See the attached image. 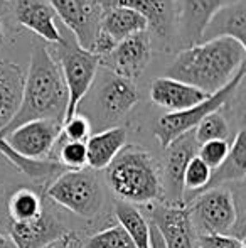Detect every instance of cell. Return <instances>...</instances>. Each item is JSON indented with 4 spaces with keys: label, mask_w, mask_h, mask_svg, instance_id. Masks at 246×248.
Here are the masks:
<instances>
[{
    "label": "cell",
    "mask_w": 246,
    "mask_h": 248,
    "mask_svg": "<svg viewBox=\"0 0 246 248\" xmlns=\"http://www.w3.org/2000/svg\"><path fill=\"white\" fill-rule=\"evenodd\" d=\"M230 152V142L228 140H211L206 144H201L197 149V157L209 167L211 170L217 169L226 159Z\"/></svg>",
    "instance_id": "4dcf8cb0"
},
{
    "label": "cell",
    "mask_w": 246,
    "mask_h": 248,
    "mask_svg": "<svg viewBox=\"0 0 246 248\" xmlns=\"http://www.w3.org/2000/svg\"><path fill=\"white\" fill-rule=\"evenodd\" d=\"M5 43V34H3V26H2V19H0V46Z\"/></svg>",
    "instance_id": "8d00e7d4"
},
{
    "label": "cell",
    "mask_w": 246,
    "mask_h": 248,
    "mask_svg": "<svg viewBox=\"0 0 246 248\" xmlns=\"http://www.w3.org/2000/svg\"><path fill=\"white\" fill-rule=\"evenodd\" d=\"M197 248H245V240L234 235L197 236Z\"/></svg>",
    "instance_id": "d6a6232c"
},
{
    "label": "cell",
    "mask_w": 246,
    "mask_h": 248,
    "mask_svg": "<svg viewBox=\"0 0 246 248\" xmlns=\"http://www.w3.org/2000/svg\"><path fill=\"white\" fill-rule=\"evenodd\" d=\"M197 145L194 134L182 135L165 147V167H164V194L167 191L169 201L172 204L184 202V172L189 160L197 155Z\"/></svg>",
    "instance_id": "7c38bea8"
},
{
    "label": "cell",
    "mask_w": 246,
    "mask_h": 248,
    "mask_svg": "<svg viewBox=\"0 0 246 248\" xmlns=\"http://www.w3.org/2000/svg\"><path fill=\"white\" fill-rule=\"evenodd\" d=\"M101 9L108 7H123L140 14L147 20L148 29L160 32L165 27L169 16L167 0H95Z\"/></svg>",
    "instance_id": "cb8c5ba5"
},
{
    "label": "cell",
    "mask_w": 246,
    "mask_h": 248,
    "mask_svg": "<svg viewBox=\"0 0 246 248\" xmlns=\"http://www.w3.org/2000/svg\"><path fill=\"white\" fill-rule=\"evenodd\" d=\"M187 209L197 236L231 235L240 221L234 196L221 186L203 191Z\"/></svg>",
    "instance_id": "8992f818"
},
{
    "label": "cell",
    "mask_w": 246,
    "mask_h": 248,
    "mask_svg": "<svg viewBox=\"0 0 246 248\" xmlns=\"http://www.w3.org/2000/svg\"><path fill=\"white\" fill-rule=\"evenodd\" d=\"M125 144H127V132L122 127H110L91 135L85 142L88 169L105 170L125 147Z\"/></svg>",
    "instance_id": "44dd1931"
},
{
    "label": "cell",
    "mask_w": 246,
    "mask_h": 248,
    "mask_svg": "<svg viewBox=\"0 0 246 248\" xmlns=\"http://www.w3.org/2000/svg\"><path fill=\"white\" fill-rule=\"evenodd\" d=\"M54 16L72 34L76 43L86 51H91L98 32L101 7L95 0H46Z\"/></svg>",
    "instance_id": "9c48e42d"
},
{
    "label": "cell",
    "mask_w": 246,
    "mask_h": 248,
    "mask_svg": "<svg viewBox=\"0 0 246 248\" xmlns=\"http://www.w3.org/2000/svg\"><path fill=\"white\" fill-rule=\"evenodd\" d=\"M230 2L233 0H181L179 24L182 43L187 46L199 43L201 34L214 12Z\"/></svg>",
    "instance_id": "ac0fdd59"
},
{
    "label": "cell",
    "mask_w": 246,
    "mask_h": 248,
    "mask_svg": "<svg viewBox=\"0 0 246 248\" xmlns=\"http://www.w3.org/2000/svg\"><path fill=\"white\" fill-rule=\"evenodd\" d=\"M68 238H69V233H66V235H62V236H59V238H56L54 242L44 245L43 248H66V245H68Z\"/></svg>",
    "instance_id": "836d02e7"
},
{
    "label": "cell",
    "mask_w": 246,
    "mask_h": 248,
    "mask_svg": "<svg viewBox=\"0 0 246 248\" xmlns=\"http://www.w3.org/2000/svg\"><path fill=\"white\" fill-rule=\"evenodd\" d=\"M14 10L22 27L51 44L61 41L62 29L58 26L56 16L46 0H14Z\"/></svg>",
    "instance_id": "5bb4252c"
},
{
    "label": "cell",
    "mask_w": 246,
    "mask_h": 248,
    "mask_svg": "<svg viewBox=\"0 0 246 248\" xmlns=\"http://www.w3.org/2000/svg\"><path fill=\"white\" fill-rule=\"evenodd\" d=\"M245 44L236 39L219 37L203 41L179 52L165 76L187 83L211 96L245 68Z\"/></svg>",
    "instance_id": "6da1fadb"
},
{
    "label": "cell",
    "mask_w": 246,
    "mask_h": 248,
    "mask_svg": "<svg viewBox=\"0 0 246 248\" xmlns=\"http://www.w3.org/2000/svg\"><path fill=\"white\" fill-rule=\"evenodd\" d=\"M207 98V93L169 76L157 78L150 86V100L160 108L169 110V113L189 110Z\"/></svg>",
    "instance_id": "4fadbf2b"
},
{
    "label": "cell",
    "mask_w": 246,
    "mask_h": 248,
    "mask_svg": "<svg viewBox=\"0 0 246 248\" xmlns=\"http://www.w3.org/2000/svg\"><path fill=\"white\" fill-rule=\"evenodd\" d=\"M115 215L118 225L127 232L135 248H150V223L140 209L127 202H118Z\"/></svg>",
    "instance_id": "d4e9b609"
},
{
    "label": "cell",
    "mask_w": 246,
    "mask_h": 248,
    "mask_svg": "<svg viewBox=\"0 0 246 248\" xmlns=\"http://www.w3.org/2000/svg\"><path fill=\"white\" fill-rule=\"evenodd\" d=\"M85 248H135L130 236L120 225L110 226L106 230L91 235L86 240Z\"/></svg>",
    "instance_id": "f1b7e54d"
},
{
    "label": "cell",
    "mask_w": 246,
    "mask_h": 248,
    "mask_svg": "<svg viewBox=\"0 0 246 248\" xmlns=\"http://www.w3.org/2000/svg\"><path fill=\"white\" fill-rule=\"evenodd\" d=\"M108 187L127 204H154L164 198V181L145 149L125 145L106 167Z\"/></svg>",
    "instance_id": "3957f363"
},
{
    "label": "cell",
    "mask_w": 246,
    "mask_h": 248,
    "mask_svg": "<svg viewBox=\"0 0 246 248\" xmlns=\"http://www.w3.org/2000/svg\"><path fill=\"white\" fill-rule=\"evenodd\" d=\"M147 20L130 9L108 7V9H101L100 14L98 31L105 34L115 46L123 39L147 32Z\"/></svg>",
    "instance_id": "ffe728a7"
},
{
    "label": "cell",
    "mask_w": 246,
    "mask_h": 248,
    "mask_svg": "<svg viewBox=\"0 0 246 248\" xmlns=\"http://www.w3.org/2000/svg\"><path fill=\"white\" fill-rule=\"evenodd\" d=\"M49 157H53L51 160L59 162L66 170H81L88 167L85 142H69L62 135H59Z\"/></svg>",
    "instance_id": "4316f807"
},
{
    "label": "cell",
    "mask_w": 246,
    "mask_h": 248,
    "mask_svg": "<svg viewBox=\"0 0 246 248\" xmlns=\"http://www.w3.org/2000/svg\"><path fill=\"white\" fill-rule=\"evenodd\" d=\"M219 37H230L236 39L238 43L245 44L246 37V14H245V0H233L214 12V16L206 24L201 41L219 39Z\"/></svg>",
    "instance_id": "2e32d148"
},
{
    "label": "cell",
    "mask_w": 246,
    "mask_h": 248,
    "mask_svg": "<svg viewBox=\"0 0 246 248\" xmlns=\"http://www.w3.org/2000/svg\"><path fill=\"white\" fill-rule=\"evenodd\" d=\"M148 215L164 238L165 248H197V233L184 202H154L148 204Z\"/></svg>",
    "instance_id": "30bf717a"
},
{
    "label": "cell",
    "mask_w": 246,
    "mask_h": 248,
    "mask_svg": "<svg viewBox=\"0 0 246 248\" xmlns=\"http://www.w3.org/2000/svg\"><path fill=\"white\" fill-rule=\"evenodd\" d=\"M211 179V169L199 159L194 155L189 160L184 172V193H203L207 187Z\"/></svg>",
    "instance_id": "f546056e"
},
{
    "label": "cell",
    "mask_w": 246,
    "mask_h": 248,
    "mask_svg": "<svg viewBox=\"0 0 246 248\" xmlns=\"http://www.w3.org/2000/svg\"><path fill=\"white\" fill-rule=\"evenodd\" d=\"M243 76H245V68L241 69L224 88H221L217 93L211 95L209 98L204 100L203 103L196 105V107L189 108V110H184V111L165 113L164 117L159 118L154 134H155V137H157L159 144L162 145V149H165L169 144H172L175 139L192 132L204 117H207V115L213 113V111H219V108L231 98V95H233L238 86L241 85Z\"/></svg>",
    "instance_id": "52a82bcc"
},
{
    "label": "cell",
    "mask_w": 246,
    "mask_h": 248,
    "mask_svg": "<svg viewBox=\"0 0 246 248\" xmlns=\"http://www.w3.org/2000/svg\"><path fill=\"white\" fill-rule=\"evenodd\" d=\"M194 139H196L197 145L206 144L211 140H228L230 135V127L228 122L219 111H213L207 117H204L203 120L197 124V127L192 130Z\"/></svg>",
    "instance_id": "83f0119b"
},
{
    "label": "cell",
    "mask_w": 246,
    "mask_h": 248,
    "mask_svg": "<svg viewBox=\"0 0 246 248\" xmlns=\"http://www.w3.org/2000/svg\"><path fill=\"white\" fill-rule=\"evenodd\" d=\"M61 128L62 124L56 120H32L10 130L3 139L22 157L43 160L49 159L61 135Z\"/></svg>",
    "instance_id": "ba28073f"
},
{
    "label": "cell",
    "mask_w": 246,
    "mask_h": 248,
    "mask_svg": "<svg viewBox=\"0 0 246 248\" xmlns=\"http://www.w3.org/2000/svg\"><path fill=\"white\" fill-rule=\"evenodd\" d=\"M0 155L5 157L17 170L24 172L27 177H30L36 183H46V181L56 179L59 174L64 172V167L59 162L51 159H43V160H34L22 157L20 154H17L15 150L10 147L5 142V139L0 134Z\"/></svg>",
    "instance_id": "603a6c76"
},
{
    "label": "cell",
    "mask_w": 246,
    "mask_h": 248,
    "mask_svg": "<svg viewBox=\"0 0 246 248\" xmlns=\"http://www.w3.org/2000/svg\"><path fill=\"white\" fill-rule=\"evenodd\" d=\"M246 177V132L241 130L230 145L226 159L217 169L211 170V179L206 189L219 187L224 183L243 181ZM204 189V191H206Z\"/></svg>",
    "instance_id": "7402d4cb"
},
{
    "label": "cell",
    "mask_w": 246,
    "mask_h": 248,
    "mask_svg": "<svg viewBox=\"0 0 246 248\" xmlns=\"http://www.w3.org/2000/svg\"><path fill=\"white\" fill-rule=\"evenodd\" d=\"M47 196L56 204L86 219H93L103 204V193L95 170H64L47 187Z\"/></svg>",
    "instance_id": "5b68a950"
},
{
    "label": "cell",
    "mask_w": 246,
    "mask_h": 248,
    "mask_svg": "<svg viewBox=\"0 0 246 248\" xmlns=\"http://www.w3.org/2000/svg\"><path fill=\"white\" fill-rule=\"evenodd\" d=\"M66 248H85V245H83V242L78 238V236L72 235V233H69L68 245H66Z\"/></svg>",
    "instance_id": "e575fe53"
},
{
    "label": "cell",
    "mask_w": 246,
    "mask_h": 248,
    "mask_svg": "<svg viewBox=\"0 0 246 248\" xmlns=\"http://www.w3.org/2000/svg\"><path fill=\"white\" fill-rule=\"evenodd\" d=\"M68 108V90L61 69L53 54L44 46H37L30 54L29 71L24 78V92L20 108L2 137L19 125L32 120H64Z\"/></svg>",
    "instance_id": "7a4b0ae2"
},
{
    "label": "cell",
    "mask_w": 246,
    "mask_h": 248,
    "mask_svg": "<svg viewBox=\"0 0 246 248\" xmlns=\"http://www.w3.org/2000/svg\"><path fill=\"white\" fill-rule=\"evenodd\" d=\"M66 233L69 232H66L46 209L32 221L10 223V238L17 248H43Z\"/></svg>",
    "instance_id": "e0dca14e"
},
{
    "label": "cell",
    "mask_w": 246,
    "mask_h": 248,
    "mask_svg": "<svg viewBox=\"0 0 246 248\" xmlns=\"http://www.w3.org/2000/svg\"><path fill=\"white\" fill-rule=\"evenodd\" d=\"M9 216L10 223H26L37 219L44 211L43 199L32 189H17L9 199Z\"/></svg>",
    "instance_id": "484cf974"
},
{
    "label": "cell",
    "mask_w": 246,
    "mask_h": 248,
    "mask_svg": "<svg viewBox=\"0 0 246 248\" xmlns=\"http://www.w3.org/2000/svg\"><path fill=\"white\" fill-rule=\"evenodd\" d=\"M0 248H17V247H15V243L12 242L10 236L0 233Z\"/></svg>",
    "instance_id": "d590c367"
},
{
    "label": "cell",
    "mask_w": 246,
    "mask_h": 248,
    "mask_svg": "<svg viewBox=\"0 0 246 248\" xmlns=\"http://www.w3.org/2000/svg\"><path fill=\"white\" fill-rule=\"evenodd\" d=\"M24 71L12 61H0V132L9 127L20 108Z\"/></svg>",
    "instance_id": "d6986e66"
},
{
    "label": "cell",
    "mask_w": 246,
    "mask_h": 248,
    "mask_svg": "<svg viewBox=\"0 0 246 248\" xmlns=\"http://www.w3.org/2000/svg\"><path fill=\"white\" fill-rule=\"evenodd\" d=\"M14 0H0V5H10Z\"/></svg>",
    "instance_id": "74e56055"
},
{
    "label": "cell",
    "mask_w": 246,
    "mask_h": 248,
    "mask_svg": "<svg viewBox=\"0 0 246 248\" xmlns=\"http://www.w3.org/2000/svg\"><path fill=\"white\" fill-rule=\"evenodd\" d=\"M54 47L56 49H49V52L59 66L66 90H68V108H66L64 120H62L64 124L72 115L78 113L79 103L88 93L96 71L101 66L100 64L101 58L95 52L83 49L69 31H66V34L62 32L61 41L54 44Z\"/></svg>",
    "instance_id": "277c9868"
},
{
    "label": "cell",
    "mask_w": 246,
    "mask_h": 248,
    "mask_svg": "<svg viewBox=\"0 0 246 248\" xmlns=\"http://www.w3.org/2000/svg\"><path fill=\"white\" fill-rule=\"evenodd\" d=\"M150 59V39L147 34H137L118 43L110 54L103 56L100 64L112 69L113 76L133 81L144 73Z\"/></svg>",
    "instance_id": "8fae6325"
},
{
    "label": "cell",
    "mask_w": 246,
    "mask_h": 248,
    "mask_svg": "<svg viewBox=\"0 0 246 248\" xmlns=\"http://www.w3.org/2000/svg\"><path fill=\"white\" fill-rule=\"evenodd\" d=\"M98 103L106 122L120 120L138 103L137 86L130 79L112 76L100 90Z\"/></svg>",
    "instance_id": "9a60e30c"
},
{
    "label": "cell",
    "mask_w": 246,
    "mask_h": 248,
    "mask_svg": "<svg viewBox=\"0 0 246 248\" xmlns=\"http://www.w3.org/2000/svg\"><path fill=\"white\" fill-rule=\"evenodd\" d=\"M61 135L69 142H86L91 137V124L83 115H72L62 124Z\"/></svg>",
    "instance_id": "1f68e13d"
}]
</instances>
